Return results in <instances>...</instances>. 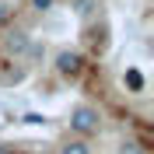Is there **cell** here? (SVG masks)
I'll return each mask as SVG.
<instances>
[{
    "label": "cell",
    "instance_id": "3957f363",
    "mask_svg": "<svg viewBox=\"0 0 154 154\" xmlns=\"http://www.w3.org/2000/svg\"><path fill=\"white\" fill-rule=\"evenodd\" d=\"M0 46H4L7 56H25L28 46H32V32H28V28H7V35H4Z\"/></svg>",
    "mask_w": 154,
    "mask_h": 154
},
{
    "label": "cell",
    "instance_id": "30bf717a",
    "mask_svg": "<svg viewBox=\"0 0 154 154\" xmlns=\"http://www.w3.org/2000/svg\"><path fill=\"white\" fill-rule=\"evenodd\" d=\"M25 123H32V126H42V123H46V116H38V112H28V116H25Z\"/></svg>",
    "mask_w": 154,
    "mask_h": 154
},
{
    "label": "cell",
    "instance_id": "ba28073f",
    "mask_svg": "<svg viewBox=\"0 0 154 154\" xmlns=\"http://www.w3.org/2000/svg\"><path fill=\"white\" fill-rule=\"evenodd\" d=\"M28 7L35 11V14H49V11L56 7V0H28Z\"/></svg>",
    "mask_w": 154,
    "mask_h": 154
},
{
    "label": "cell",
    "instance_id": "5b68a950",
    "mask_svg": "<svg viewBox=\"0 0 154 154\" xmlns=\"http://www.w3.org/2000/svg\"><path fill=\"white\" fill-rule=\"evenodd\" d=\"M60 154H91V147H88L84 137H74V140H67V144L60 147Z\"/></svg>",
    "mask_w": 154,
    "mask_h": 154
},
{
    "label": "cell",
    "instance_id": "7a4b0ae2",
    "mask_svg": "<svg viewBox=\"0 0 154 154\" xmlns=\"http://www.w3.org/2000/svg\"><path fill=\"white\" fill-rule=\"evenodd\" d=\"M53 67H56V74L63 77V81H77V77L84 74L88 60H84V53H77V49H60L56 60H53Z\"/></svg>",
    "mask_w": 154,
    "mask_h": 154
},
{
    "label": "cell",
    "instance_id": "9c48e42d",
    "mask_svg": "<svg viewBox=\"0 0 154 154\" xmlns=\"http://www.w3.org/2000/svg\"><path fill=\"white\" fill-rule=\"evenodd\" d=\"M7 21H11V4L0 0V25H7Z\"/></svg>",
    "mask_w": 154,
    "mask_h": 154
},
{
    "label": "cell",
    "instance_id": "8992f818",
    "mask_svg": "<svg viewBox=\"0 0 154 154\" xmlns=\"http://www.w3.org/2000/svg\"><path fill=\"white\" fill-rule=\"evenodd\" d=\"M95 7H98V0H74V14L77 18H91Z\"/></svg>",
    "mask_w": 154,
    "mask_h": 154
},
{
    "label": "cell",
    "instance_id": "52a82bcc",
    "mask_svg": "<svg viewBox=\"0 0 154 154\" xmlns=\"http://www.w3.org/2000/svg\"><path fill=\"white\" fill-rule=\"evenodd\" d=\"M119 154H147V147L140 144V140H123V144H119Z\"/></svg>",
    "mask_w": 154,
    "mask_h": 154
},
{
    "label": "cell",
    "instance_id": "8fae6325",
    "mask_svg": "<svg viewBox=\"0 0 154 154\" xmlns=\"http://www.w3.org/2000/svg\"><path fill=\"white\" fill-rule=\"evenodd\" d=\"M0 154H14V147H11V144H0Z\"/></svg>",
    "mask_w": 154,
    "mask_h": 154
},
{
    "label": "cell",
    "instance_id": "6da1fadb",
    "mask_svg": "<svg viewBox=\"0 0 154 154\" xmlns=\"http://www.w3.org/2000/svg\"><path fill=\"white\" fill-rule=\"evenodd\" d=\"M70 130H74L77 137H95L98 130H102V116H98L95 105H74L70 109Z\"/></svg>",
    "mask_w": 154,
    "mask_h": 154
},
{
    "label": "cell",
    "instance_id": "277c9868",
    "mask_svg": "<svg viewBox=\"0 0 154 154\" xmlns=\"http://www.w3.org/2000/svg\"><path fill=\"white\" fill-rule=\"evenodd\" d=\"M123 84L130 88L133 95H140V91H144V74H140V70H137V67H130V70H126V74H123Z\"/></svg>",
    "mask_w": 154,
    "mask_h": 154
}]
</instances>
